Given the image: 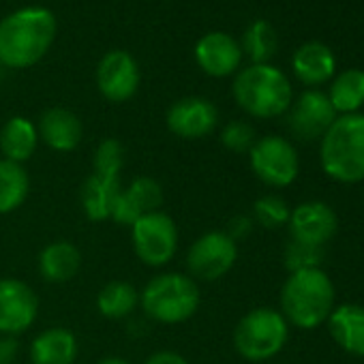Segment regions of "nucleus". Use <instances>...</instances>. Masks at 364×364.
I'll return each mask as SVG.
<instances>
[{
    "instance_id": "nucleus-30",
    "label": "nucleus",
    "mask_w": 364,
    "mask_h": 364,
    "mask_svg": "<svg viewBox=\"0 0 364 364\" xmlns=\"http://www.w3.org/2000/svg\"><path fill=\"white\" fill-rule=\"evenodd\" d=\"M321 259H323V249L309 247V245H302L296 240H289V245L285 247V253H283V264L289 270V274L298 272V270L321 268Z\"/></svg>"
},
{
    "instance_id": "nucleus-22",
    "label": "nucleus",
    "mask_w": 364,
    "mask_h": 364,
    "mask_svg": "<svg viewBox=\"0 0 364 364\" xmlns=\"http://www.w3.org/2000/svg\"><path fill=\"white\" fill-rule=\"evenodd\" d=\"M326 321H328L330 336L341 349L364 358V306L360 304L334 306Z\"/></svg>"
},
{
    "instance_id": "nucleus-5",
    "label": "nucleus",
    "mask_w": 364,
    "mask_h": 364,
    "mask_svg": "<svg viewBox=\"0 0 364 364\" xmlns=\"http://www.w3.org/2000/svg\"><path fill=\"white\" fill-rule=\"evenodd\" d=\"M321 169L336 182L364 180V114L336 116L319 146Z\"/></svg>"
},
{
    "instance_id": "nucleus-31",
    "label": "nucleus",
    "mask_w": 364,
    "mask_h": 364,
    "mask_svg": "<svg viewBox=\"0 0 364 364\" xmlns=\"http://www.w3.org/2000/svg\"><path fill=\"white\" fill-rule=\"evenodd\" d=\"M255 141H257L255 129L247 120H232L221 131V144L230 152H236V154L251 152V148L255 146Z\"/></svg>"
},
{
    "instance_id": "nucleus-12",
    "label": "nucleus",
    "mask_w": 364,
    "mask_h": 364,
    "mask_svg": "<svg viewBox=\"0 0 364 364\" xmlns=\"http://www.w3.org/2000/svg\"><path fill=\"white\" fill-rule=\"evenodd\" d=\"M165 124L169 133L180 139H202L217 129L219 109L204 97H185L169 105Z\"/></svg>"
},
{
    "instance_id": "nucleus-14",
    "label": "nucleus",
    "mask_w": 364,
    "mask_h": 364,
    "mask_svg": "<svg viewBox=\"0 0 364 364\" xmlns=\"http://www.w3.org/2000/svg\"><path fill=\"white\" fill-rule=\"evenodd\" d=\"M287 225L291 240L323 249V245L336 234L338 219L326 202H304L291 210Z\"/></svg>"
},
{
    "instance_id": "nucleus-21",
    "label": "nucleus",
    "mask_w": 364,
    "mask_h": 364,
    "mask_svg": "<svg viewBox=\"0 0 364 364\" xmlns=\"http://www.w3.org/2000/svg\"><path fill=\"white\" fill-rule=\"evenodd\" d=\"M80 266H82V253L69 240H54L46 245L37 259L41 279L54 285L69 283L80 272Z\"/></svg>"
},
{
    "instance_id": "nucleus-1",
    "label": "nucleus",
    "mask_w": 364,
    "mask_h": 364,
    "mask_svg": "<svg viewBox=\"0 0 364 364\" xmlns=\"http://www.w3.org/2000/svg\"><path fill=\"white\" fill-rule=\"evenodd\" d=\"M56 18L46 7H24L0 22V65L5 69H31L52 48Z\"/></svg>"
},
{
    "instance_id": "nucleus-19",
    "label": "nucleus",
    "mask_w": 364,
    "mask_h": 364,
    "mask_svg": "<svg viewBox=\"0 0 364 364\" xmlns=\"http://www.w3.org/2000/svg\"><path fill=\"white\" fill-rule=\"evenodd\" d=\"M80 353L77 336L63 326L39 332L28 349L33 364H75Z\"/></svg>"
},
{
    "instance_id": "nucleus-11",
    "label": "nucleus",
    "mask_w": 364,
    "mask_h": 364,
    "mask_svg": "<svg viewBox=\"0 0 364 364\" xmlns=\"http://www.w3.org/2000/svg\"><path fill=\"white\" fill-rule=\"evenodd\" d=\"M336 120V112L321 90H304L296 97L287 109V124L294 137L302 141H315L326 135L330 124Z\"/></svg>"
},
{
    "instance_id": "nucleus-6",
    "label": "nucleus",
    "mask_w": 364,
    "mask_h": 364,
    "mask_svg": "<svg viewBox=\"0 0 364 364\" xmlns=\"http://www.w3.org/2000/svg\"><path fill=\"white\" fill-rule=\"evenodd\" d=\"M289 338V323L281 311L257 306L242 315L234 328V347L249 362H266L279 355Z\"/></svg>"
},
{
    "instance_id": "nucleus-18",
    "label": "nucleus",
    "mask_w": 364,
    "mask_h": 364,
    "mask_svg": "<svg viewBox=\"0 0 364 364\" xmlns=\"http://www.w3.org/2000/svg\"><path fill=\"white\" fill-rule=\"evenodd\" d=\"M294 75L309 88L321 86L336 75V56L321 41L302 43L291 56Z\"/></svg>"
},
{
    "instance_id": "nucleus-13",
    "label": "nucleus",
    "mask_w": 364,
    "mask_h": 364,
    "mask_svg": "<svg viewBox=\"0 0 364 364\" xmlns=\"http://www.w3.org/2000/svg\"><path fill=\"white\" fill-rule=\"evenodd\" d=\"M97 88L112 103H124L139 88V67L129 52H107L97 67Z\"/></svg>"
},
{
    "instance_id": "nucleus-17",
    "label": "nucleus",
    "mask_w": 364,
    "mask_h": 364,
    "mask_svg": "<svg viewBox=\"0 0 364 364\" xmlns=\"http://www.w3.org/2000/svg\"><path fill=\"white\" fill-rule=\"evenodd\" d=\"M39 141L54 152H73L84 137L82 120L67 107H50L37 122Z\"/></svg>"
},
{
    "instance_id": "nucleus-2",
    "label": "nucleus",
    "mask_w": 364,
    "mask_h": 364,
    "mask_svg": "<svg viewBox=\"0 0 364 364\" xmlns=\"http://www.w3.org/2000/svg\"><path fill=\"white\" fill-rule=\"evenodd\" d=\"M334 302V283L321 268L291 272L281 289V315L287 323L302 330H313L323 323Z\"/></svg>"
},
{
    "instance_id": "nucleus-10",
    "label": "nucleus",
    "mask_w": 364,
    "mask_h": 364,
    "mask_svg": "<svg viewBox=\"0 0 364 364\" xmlns=\"http://www.w3.org/2000/svg\"><path fill=\"white\" fill-rule=\"evenodd\" d=\"M39 317V296L35 289L14 277L0 279V334L20 336L28 332Z\"/></svg>"
},
{
    "instance_id": "nucleus-20",
    "label": "nucleus",
    "mask_w": 364,
    "mask_h": 364,
    "mask_svg": "<svg viewBox=\"0 0 364 364\" xmlns=\"http://www.w3.org/2000/svg\"><path fill=\"white\" fill-rule=\"evenodd\" d=\"M120 189V178H107L92 171L80 189V204L86 219L92 223L112 221V213L116 208Z\"/></svg>"
},
{
    "instance_id": "nucleus-33",
    "label": "nucleus",
    "mask_w": 364,
    "mask_h": 364,
    "mask_svg": "<svg viewBox=\"0 0 364 364\" xmlns=\"http://www.w3.org/2000/svg\"><path fill=\"white\" fill-rule=\"evenodd\" d=\"M20 353V341L18 336H5L0 334V364H14Z\"/></svg>"
},
{
    "instance_id": "nucleus-25",
    "label": "nucleus",
    "mask_w": 364,
    "mask_h": 364,
    "mask_svg": "<svg viewBox=\"0 0 364 364\" xmlns=\"http://www.w3.org/2000/svg\"><path fill=\"white\" fill-rule=\"evenodd\" d=\"M334 112L345 114H358L360 107H364V71L362 69H347L332 77L330 90L326 92Z\"/></svg>"
},
{
    "instance_id": "nucleus-32",
    "label": "nucleus",
    "mask_w": 364,
    "mask_h": 364,
    "mask_svg": "<svg viewBox=\"0 0 364 364\" xmlns=\"http://www.w3.org/2000/svg\"><path fill=\"white\" fill-rule=\"evenodd\" d=\"M253 225H255V221L251 219V217H247V215H238V217H234L230 223H228V228L223 230L234 242H240V240H245L251 232H253Z\"/></svg>"
},
{
    "instance_id": "nucleus-28",
    "label": "nucleus",
    "mask_w": 364,
    "mask_h": 364,
    "mask_svg": "<svg viewBox=\"0 0 364 364\" xmlns=\"http://www.w3.org/2000/svg\"><path fill=\"white\" fill-rule=\"evenodd\" d=\"M124 167V146L114 139H101L92 154V171L107 178H120Z\"/></svg>"
},
{
    "instance_id": "nucleus-8",
    "label": "nucleus",
    "mask_w": 364,
    "mask_h": 364,
    "mask_svg": "<svg viewBox=\"0 0 364 364\" xmlns=\"http://www.w3.org/2000/svg\"><path fill=\"white\" fill-rule=\"evenodd\" d=\"M253 173L272 189H285L298 178L300 159L294 144L281 135H266L249 152Z\"/></svg>"
},
{
    "instance_id": "nucleus-35",
    "label": "nucleus",
    "mask_w": 364,
    "mask_h": 364,
    "mask_svg": "<svg viewBox=\"0 0 364 364\" xmlns=\"http://www.w3.org/2000/svg\"><path fill=\"white\" fill-rule=\"evenodd\" d=\"M97 364H131V362L124 360V358H120V355H105V358H101Z\"/></svg>"
},
{
    "instance_id": "nucleus-29",
    "label": "nucleus",
    "mask_w": 364,
    "mask_h": 364,
    "mask_svg": "<svg viewBox=\"0 0 364 364\" xmlns=\"http://www.w3.org/2000/svg\"><path fill=\"white\" fill-rule=\"evenodd\" d=\"M289 215H291V210H289L287 202L274 193L262 196L253 204V221L266 230H279V228L287 225Z\"/></svg>"
},
{
    "instance_id": "nucleus-24",
    "label": "nucleus",
    "mask_w": 364,
    "mask_h": 364,
    "mask_svg": "<svg viewBox=\"0 0 364 364\" xmlns=\"http://www.w3.org/2000/svg\"><path fill=\"white\" fill-rule=\"evenodd\" d=\"M31 193V178L24 165L0 156V215H11L24 206Z\"/></svg>"
},
{
    "instance_id": "nucleus-23",
    "label": "nucleus",
    "mask_w": 364,
    "mask_h": 364,
    "mask_svg": "<svg viewBox=\"0 0 364 364\" xmlns=\"http://www.w3.org/2000/svg\"><path fill=\"white\" fill-rule=\"evenodd\" d=\"M39 146V131L37 124L26 116L9 118L0 129V152L3 159L24 165L28 159L35 156Z\"/></svg>"
},
{
    "instance_id": "nucleus-15",
    "label": "nucleus",
    "mask_w": 364,
    "mask_h": 364,
    "mask_svg": "<svg viewBox=\"0 0 364 364\" xmlns=\"http://www.w3.org/2000/svg\"><path fill=\"white\" fill-rule=\"evenodd\" d=\"M163 206V187L150 176H137L127 187L120 189L112 221L118 225H133L137 219L161 210Z\"/></svg>"
},
{
    "instance_id": "nucleus-16",
    "label": "nucleus",
    "mask_w": 364,
    "mask_h": 364,
    "mask_svg": "<svg viewBox=\"0 0 364 364\" xmlns=\"http://www.w3.org/2000/svg\"><path fill=\"white\" fill-rule=\"evenodd\" d=\"M196 60L210 77L234 75L242 65L240 43L225 33H208L196 43Z\"/></svg>"
},
{
    "instance_id": "nucleus-26",
    "label": "nucleus",
    "mask_w": 364,
    "mask_h": 364,
    "mask_svg": "<svg viewBox=\"0 0 364 364\" xmlns=\"http://www.w3.org/2000/svg\"><path fill=\"white\" fill-rule=\"evenodd\" d=\"M139 306V291L127 281H109L97 294V311L107 319H124Z\"/></svg>"
},
{
    "instance_id": "nucleus-9",
    "label": "nucleus",
    "mask_w": 364,
    "mask_h": 364,
    "mask_svg": "<svg viewBox=\"0 0 364 364\" xmlns=\"http://www.w3.org/2000/svg\"><path fill=\"white\" fill-rule=\"evenodd\" d=\"M238 259V242L223 230H213L196 238L187 251V274L196 281L215 283L223 279Z\"/></svg>"
},
{
    "instance_id": "nucleus-27",
    "label": "nucleus",
    "mask_w": 364,
    "mask_h": 364,
    "mask_svg": "<svg viewBox=\"0 0 364 364\" xmlns=\"http://www.w3.org/2000/svg\"><path fill=\"white\" fill-rule=\"evenodd\" d=\"M277 31L266 20H255L253 24H249L240 41L242 56H247L251 65H268V60H272V56L277 54Z\"/></svg>"
},
{
    "instance_id": "nucleus-7",
    "label": "nucleus",
    "mask_w": 364,
    "mask_h": 364,
    "mask_svg": "<svg viewBox=\"0 0 364 364\" xmlns=\"http://www.w3.org/2000/svg\"><path fill=\"white\" fill-rule=\"evenodd\" d=\"M178 225L163 210L146 215L131 225L133 253L148 268L167 266L178 251Z\"/></svg>"
},
{
    "instance_id": "nucleus-34",
    "label": "nucleus",
    "mask_w": 364,
    "mask_h": 364,
    "mask_svg": "<svg viewBox=\"0 0 364 364\" xmlns=\"http://www.w3.org/2000/svg\"><path fill=\"white\" fill-rule=\"evenodd\" d=\"M144 364H189V360L178 351L161 349V351H154L152 355H148Z\"/></svg>"
},
{
    "instance_id": "nucleus-4",
    "label": "nucleus",
    "mask_w": 364,
    "mask_h": 364,
    "mask_svg": "<svg viewBox=\"0 0 364 364\" xmlns=\"http://www.w3.org/2000/svg\"><path fill=\"white\" fill-rule=\"evenodd\" d=\"M202 302L200 285L187 272H161L139 291L144 315L163 326L189 321Z\"/></svg>"
},
{
    "instance_id": "nucleus-3",
    "label": "nucleus",
    "mask_w": 364,
    "mask_h": 364,
    "mask_svg": "<svg viewBox=\"0 0 364 364\" xmlns=\"http://www.w3.org/2000/svg\"><path fill=\"white\" fill-rule=\"evenodd\" d=\"M232 92L242 112L262 120L287 114L294 101L291 82L279 67L270 63L249 65L238 71Z\"/></svg>"
}]
</instances>
